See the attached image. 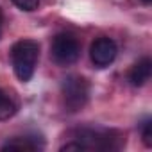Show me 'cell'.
I'll use <instances>...</instances> for the list:
<instances>
[{
  "label": "cell",
  "mask_w": 152,
  "mask_h": 152,
  "mask_svg": "<svg viewBox=\"0 0 152 152\" xmlns=\"http://www.w3.org/2000/svg\"><path fill=\"white\" fill-rule=\"evenodd\" d=\"M118 54V47L116 43L111 39V38H97L91 47H90V57H91V63L97 66V68H106L109 66L115 57Z\"/></svg>",
  "instance_id": "5"
},
{
  "label": "cell",
  "mask_w": 152,
  "mask_h": 152,
  "mask_svg": "<svg viewBox=\"0 0 152 152\" xmlns=\"http://www.w3.org/2000/svg\"><path fill=\"white\" fill-rule=\"evenodd\" d=\"M38 59H39V45L34 39H20L11 48L13 70L22 83L32 79Z\"/></svg>",
  "instance_id": "1"
},
{
  "label": "cell",
  "mask_w": 152,
  "mask_h": 152,
  "mask_svg": "<svg viewBox=\"0 0 152 152\" xmlns=\"http://www.w3.org/2000/svg\"><path fill=\"white\" fill-rule=\"evenodd\" d=\"M150 73H152V63L148 57H143L140 59L129 72V81L132 86L140 88L143 84H147V81L150 79Z\"/></svg>",
  "instance_id": "6"
},
{
  "label": "cell",
  "mask_w": 152,
  "mask_h": 152,
  "mask_svg": "<svg viewBox=\"0 0 152 152\" xmlns=\"http://www.w3.org/2000/svg\"><path fill=\"white\" fill-rule=\"evenodd\" d=\"M11 2L22 11H34V9H38L39 0H11Z\"/></svg>",
  "instance_id": "9"
},
{
  "label": "cell",
  "mask_w": 152,
  "mask_h": 152,
  "mask_svg": "<svg viewBox=\"0 0 152 152\" xmlns=\"http://www.w3.org/2000/svg\"><path fill=\"white\" fill-rule=\"evenodd\" d=\"M7 148H16V150H36V148H43V143H38L34 138L31 136H18V138H13L9 140L2 150H7Z\"/></svg>",
  "instance_id": "7"
},
{
  "label": "cell",
  "mask_w": 152,
  "mask_h": 152,
  "mask_svg": "<svg viewBox=\"0 0 152 152\" xmlns=\"http://www.w3.org/2000/svg\"><path fill=\"white\" fill-rule=\"evenodd\" d=\"M16 113V102L0 90V120H7Z\"/></svg>",
  "instance_id": "8"
},
{
  "label": "cell",
  "mask_w": 152,
  "mask_h": 152,
  "mask_svg": "<svg viewBox=\"0 0 152 152\" xmlns=\"http://www.w3.org/2000/svg\"><path fill=\"white\" fill-rule=\"evenodd\" d=\"M2 22H4V15H2V9H0V36H2Z\"/></svg>",
  "instance_id": "11"
},
{
  "label": "cell",
  "mask_w": 152,
  "mask_h": 152,
  "mask_svg": "<svg viewBox=\"0 0 152 152\" xmlns=\"http://www.w3.org/2000/svg\"><path fill=\"white\" fill-rule=\"evenodd\" d=\"M141 138H143V143L147 147H152V122L147 120L141 127Z\"/></svg>",
  "instance_id": "10"
},
{
  "label": "cell",
  "mask_w": 152,
  "mask_h": 152,
  "mask_svg": "<svg viewBox=\"0 0 152 152\" xmlns=\"http://www.w3.org/2000/svg\"><path fill=\"white\" fill-rule=\"evenodd\" d=\"M63 104L68 111L75 113L83 109L90 99V83L81 75H68L61 84Z\"/></svg>",
  "instance_id": "3"
},
{
  "label": "cell",
  "mask_w": 152,
  "mask_h": 152,
  "mask_svg": "<svg viewBox=\"0 0 152 152\" xmlns=\"http://www.w3.org/2000/svg\"><path fill=\"white\" fill-rule=\"evenodd\" d=\"M77 141L84 150H120L125 145V136L113 129H81Z\"/></svg>",
  "instance_id": "2"
},
{
  "label": "cell",
  "mask_w": 152,
  "mask_h": 152,
  "mask_svg": "<svg viewBox=\"0 0 152 152\" xmlns=\"http://www.w3.org/2000/svg\"><path fill=\"white\" fill-rule=\"evenodd\" d=\"M141 2H143V4H150V2H152V0H141Z\"/></svg>",
  "instance_id": "12"
},
{
  "label": "cell",
  "mask_w": 152,
  "mask_h": 152,
  "mask_svg": "<svg viewBox=\"0 0 152 152\" xmlns=\"http://www.w3.org/2000/svg\"><path fill=\"white\" fill-rule=\"evenodd\" d=\"M81 56V45L72 34H57L52 41V57L57 64H72Z\"/></svg>",
  "instance_id": "4"
}]
</instances>
